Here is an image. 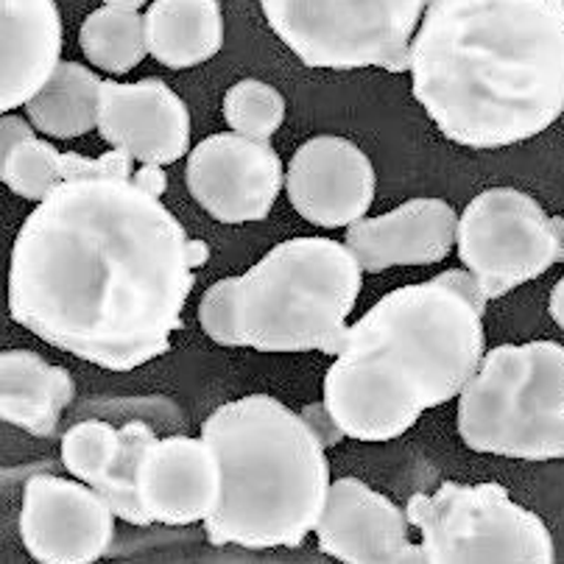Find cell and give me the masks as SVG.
Here are the masks:
<instances>
[{
	"instance_id": "obj_1",
	"label": "cell",
	"mask_w": 564,
	"mask_h": 564,
	"mask_svg": "<svg viewBox=\"0 0 564 564\" xmlns=\"http://www.w3.org/2000/svg\"><path fill=\"white\" fill-rule=\"evenodd\" d=\"M163 169L62 182L20 227L9 260V316L67 355L132 372L171 349L205 265L160 202Z\"/></svg>"
},
{
	"instance_id": "obj_2",
	"label": "cell",
	"mask_w": 564,
	"mask_h": 564,
	"mask_svg": "<svg viewBox=\"0 0 564 564\" xmlns=\"http://www.w3.org/2000/svg\"><path fill=\"white\" fill-rule=\"evenodd\" d=\"M411 90L467 149H506L564 115V0H427Z\"/></svg>"
},
{
	"instance_id": "obj_3",
	"label": "cell",
	"mask_w": 564,
	"mask_h": 564,
	"mask_svg": "<svg viewBox=\"0 0 564 564\" xmlns=\"http://www.w3.org/2000/svg\"><path fill=\"white\" fill-rule=\"evenodd\" d=\"M487 296L467 269L386 294L349 325L325 375V409L358 442H391L462 397L487 355Z\"/></svg>"
},
{
	"instance_id": "obj_4",
	"label": "cell",
	"mask_w": 564,
	"mask_h": 564,
	"mask_svg": "<svg viewBox=\"0 0 564 564\" xmlns=\"http://www.w3.org/2000/svg\"><path fill=\"white\" fill-rule=\"evenodd\" d=\"M202 438L221 464V500L205 522L210 545L300 547L330 498L327 447L285 402L249 394L213 411Z\"/></svg>"
},
{
	"instance_id": "obj_5",
	"label": "cell",
	"mask_w": 564,
	"mask_h": 564,
	"mask_svg": "<svg viewBox=\"0 0 564 564\" xmlns=\"http://www.w3.org/2000/svg\"><path fill=\"white\" fill-rule=\"evenodd\" d=\"M364 269L333 238L282 240L260 263L218 280L198 302V325L218 347L341 355Z\"/></svg>"
},
{
	"instance_id": "obj_6",
	"label": "cell",
	"mask_w": 564,
	"mask_h": 564,
	"mask_svg": "<svg viewBox=\"0 0 564 564\" xmlns=\"http://www.w3.org/2000/svg\"><path fill=\"white\" fill-rule=\"evenodd\" d=\"M458 436L475 453L564 458V344H500L458 397Z\"/></svg>"
},
{
	"instance_id": "obj_7",
	"label": "cell",
	"mask_w": 564,
	"mask_h": 564,
	"mask_svg": "<svg viewBox=\"0 0 564 564\" xmlns=\"http://www.w3.org/2000/svg\"><path fill=\"white\" fill-rule=\"evenodd\" d=\"M271 31L322 70H411L427 0H260Z\"/></svg>"
},
{
	"instance_id": "obj_8",
	"label": "cell",
	"mask_w": 564,
	"mask_h": 564,
	"mask_svg": "<svg viewBox=\"0 0 564 564\" xmlns=\"http://www.w3.org/2000/svg\"><path fill=\"white\" fill-rule=\"evenodd\" d=\"M427 564H556L545 520L509 498L500 484L445 480L433 495L409 498Z\"/></svg>"
},
{
	"instance_id": "obj_9",
	"label": "cell",
	"mask_w": 564,
	"mask_h": 564,
	"mask_svg": "<svg viewBox=\"0 0 564 564\" xmlns=\"http://www.w3.org/2000/svg\"><path fill=\"white\" fill-rule=\"evenodd\" d=\"M458 260L487 300H500L564 260V218L517 187H489L464 207Z\"/></svg>"
},
{
	"instance_id": "obj_10",
	"label": "cell",
	"mask_w": 564,
	"mask_h": 564,
	"mask_svg": "<svg viewBox=\"0 0 564 564\" xmlns=\"http://www.w3.org/2000/svg\"><path fill=\"white\" fill-rule=\"evenodd\" d=\"M115 511L82 480L34 475L25 480L20 540L40 564H96L115 536Z\"/></svg>"
},
{
	"instance_id": "obj_11",
	"label": "cell",
	"mask_w": 564,
	"mask_h": 564,
	"mask_svg": "<svg viewBox=\"0 0 564 564\" xmlns=\"http://www.w3.org/2000/svg\"><path fill=\"white\" fill-rule=\"evenodd\" d=\"M185 182L202 210L221 224L263 221L285 187L282 160L269 143L218 132L187 156Z\"/></svg>"
},
{
	"instance_id": "obj_12",
	"label": "cell",
	"mask_w": 564,
	"mask_h": 564,
	"mask_svg": "<svg viewBox=\"0 0 564 564\" xmlns=\"http://www.w3.org/2000/svg\"><path fill=\"white\" fill-rule=\"evenodd\" d=\"M375 165L352 140L318 134L302 143L285 169L289 202L322 229L352 227L375 202Z\"/></svg>"
},
{
	"instance_id": "obj_13",
	"label": "cell",
	"mask_w": 564,
	"mask_h": 564,
	"mask_svg": "<svg viewBox=\"0 0 564 564\" xmlns=\"http://www.w3.org/2000/svg\"><path fill=\"white\" fill-rule=\"evenodd\" d=\"M145 525L207 522L221 500V464L202 436L151 438L134 473Z\"/></svg>"
},
{
	"instance_id": "obj_14",
	"label": "cell",
	"mask_w": 564,
	"mask_h": 564,
	"mask_svg": "<svg viewBox=\"0 0 564 564\" xmlns=\"http://www.w3.org/2000/svg\"><path fill=\"white\" fill-rule=\"evenodd\" d=\"M98 134L109 149L134 163L165 169L187 154L191 112L163 78H143L134 85L104 78Z\"/></svg>"
},
{
	"instance_id": "obj_15",
	"label": "cell",
	"mask_w": 564,
	"mask_h": 564,
	"mask_svg": "<svg viewBox=\"0 0 564 564\" xmlns=\"http://www.w3.org/2000/svg\"><path fill=\"white\" fill-rule=\"evenodd\" d=\"M409 514L360 478L333 480L316 525L318 551L344 564H427L409 540Z\"/></svg>"
},
{
	"instance_id": "obj_16",
	"label": "cell",
	"mask_w": 564,
	"mask_h": 564,
	"mask_svg": "<svg viewBox=\"0 0 564 564\" xmlns=\"http://www.w3.org/2000/svg\"><path fill=\"white\" fill-rule=\"evenodd\" d=\"M458 238L456 210L445 198H411L378 218H360L344 243L364 274L394 265H433L453 252Z\"/></svg>"
},
{
	"instance_id": "obj_17",
	"label": "cell",
	"mask_w": 564,
	"mask_h": 564,
	"mask_svg": "<svg viewBox=\"0 0 564 564\" xmlns=\"http://www.w3.org/2000/svg\"><path fill=\"white\" fill-rule=\"evenodd\" d=\"M56 0H0V112L25 107L62 65Z\"/></svg>"
},
{
	"instance_id": "obj_18",
	"label": "cell",
	"mask_w": 564,
	"mask_h": 564,
	"mask_svg": "<svg viewBox=\"0 0 564 564\" xmlns=\"http://www.w3.org/2000/svg\"><path fill=\"white\" fill-rule=\"evenodd\" d=\"M73 402V378L31 349L0 352V420L36 438H51Z\"/></svg>"
},
{
	"instance_id": "obj_19",
	"label": "cell",
	"mask_w": 564,
	"mask_h": 564,
	"mask_svg": "<svg viewBox=\"0 0 564 564\" xmlns=\"http://www.w3.org/2000/svg\"><path fill=\"white\" fill-rule=\"evenodd\" d=\"M134 160H129L120 151H107L101 156H85L76 151H56L48 140L34 138L23 140L14 149L0 151V180L14 196L25 202L43 205L45 198L70 180H85V176H132Z\"/></svg>"
},
{
	"instance_id": "obj_20",
	"label": "cell",
	"mask_w": 564,
	"mask_h": 564,
	"mask_svg": "<svg viewBox=\"0 0 564 564\" xmlns=\"http://www.w3.org/2000/svg\"><path fill=\"white\" fill-rule=\"evenodd\" d=\"M149 54L171 70L205 65L224 45L218 0H154L145 12Z\"/></svg>"
},
{
	"instance_id": "obj_21",
	"label": "cell",
	"mask_w": 564,
	"mask_h": 564,
	"mask_svg": "<svg viewBox=\"0 0 564 564\" xmlns=\"http://www.w3.org/2000/svg\"><path fill=\"white\" fill-rule=\"evenodd\" d=\"M101 82L90 67L62 62L45 90L25 104V118L45 138H85L98 127Z\"/></svg>"
},
{
	"instance_id": "obj_22",
	"label": "cell",
	"mask_w": 564,
	"mask_h": 564,
	"mask_svg": "<svg viewBox=\"0 0 564 564\" xmlns=\"http://www.w3.org/2000/svg\"><path fill=\"white\" fill-rule=\"evenodd\" d=\"M78 45L85 51L87 62L104 73H129L145 59V18L138 12L101 7L87 14L78 31Z\"/></svg>"
},
{
	"instance_id": "obj_23",
	"label": "cell",
	"mask_w": 564,
	"mask_h": 564,
	"mask_svg": "<svg viewBox=\"0 0 564 564\" xmlns=\"http://www.w3.org/2000/svg\"><path fill=\"white\" fill-rule=\"evenodd\" d=\"M120 445L118 427L101 420H85L62 436V464L76 480L98 492L118 462Z\"/></svg>"
},
{
	"instance_id": "obj_24",
	"label": "cell",
	"mask_w": 564,
	"mask_h": 564,
	"mask_svg": "<svg viewBox=\"0 0 564 564\" xmlns=\"http://www.w3.org/2000/svg\"><path fill=\"white\" fill-rule=\"evenodd\" d=\"M224 120L229 132L269 143L285 120V98L258 78H243L224 96Z\"/></svg>"
},
{
	"instance_id": "obj_25",
	"label": "cell",
	"mask_w": 564,
	"mask_h": 564,
	"mask_svg": "<svg viewBox=\"0 0 564 564\" xmlns=\"http://www.w3.org/2000/svg\"><path fill=\"white\" fill-rule=\"evenodd\" d=\"M154 436L145 422H129V425L120 427V456L115 462L112 473H109L107 484L98 489L104 500H107L109 509L115 511L118 520H127L132 525H145L143 514H140V506L138 498H134V473H138V462H140V453L145 451Z\"/></svg>"
},
{
	"instance_id": "obj_26",
	"label": "cell",
	"mask_w": 564,
	"mask_h": 564,
	"mask_svg": "<svg viewBox=\"0 0 564 564\" xmlns=\"http://www.w3.org/2000/svg\"><path fill=\"white\" fill-rule=\"evenodd\" d=\"M302 420H305L307 425L313 427V433L322 438V445H325V447L336 445L338 438H344V433L338 431L336 422H333L330 414H327L325 402H322V405H307V409L302 411Z\"/></svg>"
},
{
	"instance_id": "obj_27",
	"label": "cell",
	"mask_w": 564,
	"mask_h": 564,
	"mask_svg": "<svg viewBox=\"0 0 564 564\" xmlns=\"http://www.w3.org/2000/svg\"><path fill=\"white\" fill-rule=\"evenodd\" d=\"M547 311H551L553 322H556V325L564 330V276L556 282V285H553L551 305H547Z\"/></svg>"
},
{
	"instance_id": "obj_28",
	"label": "cell",
	"mask_w": 564,
	"mask_h": 564,
	"mask_svg": "<svg viewBox=\"0 0 564 564\" xmlns=\"http://www.w3.org/2000/svg\"><path fill=\"white\" fill-rule=\"evenodd\" d=\"M149 0H104V7L123 9V12H138L140 7H145Z\"/></svg>"
}]
</instances>
